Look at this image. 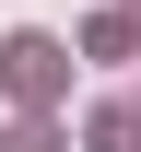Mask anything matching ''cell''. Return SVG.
<instances>
[{
	"label": "cell",
	"instance_id": "2",
	"mask_svg": "<svg viewBox=\"0 0 141 152\" xmlns=\"http://www.w3.org/2000/svg\"><path fill=\"white\" fill-rule=\"evenodd\" d=\"M0 152H59V117H47V105H24L12 129H0Z\"/></svg>",
	"mask_w": 141,
	"mask_h": 152
},
{
	"label": "cell",
	"instance_id": "4",
	"mask_svg": "<svg viewBox=\"0 0 141 152\" xmlns=\"http://www.w3.org/2000/svg\"><path fill=\"white\" fill-rule=\"evenodd\" d=\"M94 152H141V105H106L94 117Z\"/></svg>",
	"mask_w": 141,
	"mask_h": 152
},
{
	"label": "cell",
	"instance_id": "1",
	"mask_svg": "<svg viewBox=\"0 0 141 152\" xmlns=\"http://www.w3.org/2000/svg\"><path fill=\"white\" fill-rule=\"evenodd\" d=\"M0 82H12V105H59V82H71V47L24 23V35L0 47Z\"/></svg>",
	"mask_w": 141,
	"mask_h": 152
},
{
	"label": "cell",
	"instance_id": "3",
	"mask_svg": "<svg viewBox=\"0 0 141 152\" xmlns=\"http://www.w3.org/2000/svg\"><path fill=\"white\" fill-rule=\"evenodd\" d=\"M94 58H141V12H94Z\"/></svg>",
	"mask_w": 141,
	"mask_h": 152
}]
</instances>
